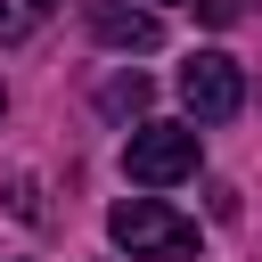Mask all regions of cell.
<instances>
[{"label":"cell","mask_w":262,"mask_h":262,"mask_svg":"<svg viewBox=\"0 0 262 262\" xmlns=\"http://www.w3.org/2000/svg\"><path fill=\"white\" fill-rule=\"evenodd\" d=\"M106 237L131 262H196V221L172 213L164 196H115L106 205Z\"/></svg>","instance_id":"1"},{"label":"cell","mask_w":262,"mask_h":262,"mask_svg":"<svg viewBox=\"0 0 262 262\" xmlns=\"http://www.w3.org/2000/svg\"><path fill=\"white\" fill-rule=\"evenodd\" d=\"M196 123H139L131 139H123V172L139 180V188H172V180H188L196 172Z\"/></svg>","instance_id":"2"},{"label":"cell","mask_w":262,"mask_h":262,"mask_svg":"<svg viewBox=\"0 0 262 262\" xmlns=\"http://www.w3.org/2000/svg\"><path fill=\"white\" fill-rule=\"evenodd\" d=\"M180 106H188V123H229V115L246 106L237 57H229V49H196V57L180 66Z\"/></svg>","instance_id":"3"},{"label":"cell","mask_w":262,"mask_h":262,"mask_svg":"<svg viewBox=\"0 0 262 262\" xmlns=\"http://www.w3.org/2000/svg\"><path fill=\"white\" fill-rule=\"evenodd\" d=\"M90 33L106 49H156L164 41V16L139 8V0H90Z\"/></svg>","instance_id":"4"},{"label":"cell","mask_w":262,"mask_h":262,"mask_svg":"<svg viewBox=\"0 0 262 262\" xmlns=\"http://www.w3.org/2000/svg\"><path fill=\"white\" fill-rule=\"evenodd\" d=\"M49 16H57V0H0V49L8 41H33Z\"/></svg>","instance_id":"5"},{"label":"cell","mask_w":262,"mask_h":262,"mask_svg":"<svg viewBox=\"0 0 262 262\" xmlns=\"http://www.w3.org/2000/svg\"><path fill=\"white\" fill-rule=\"evenodd\" d=\"M98 106H106V115H139V106H147V74H115V82L98 90Z\"/></svg>","instance_id":"6"},{"label":"cell","mask_w":262,"mask_h":262,"mask_svg":"<svg viewBox=\"0 0 262 262\" xmlns=\"http://www.w3.org/2000/svg\"><path fill=\"white\" fill-rule=\"evenodd\" d=\"M205 8V25H237V0H196Z\"/></svg>","instance_id":"7"},{"label":"cell","mask_w":262,"mask_h":262,"mask_svg":"<svg viewBox=\"0 0 262 262\" xmlns=\"http://www.w3.org/2000/svg\"><path fill=\"white\" fill-rule=\"evenodd\" d=\"M0 106H8V90H0Z\"/></svg>","instance_id":"8"}]
</instances>
